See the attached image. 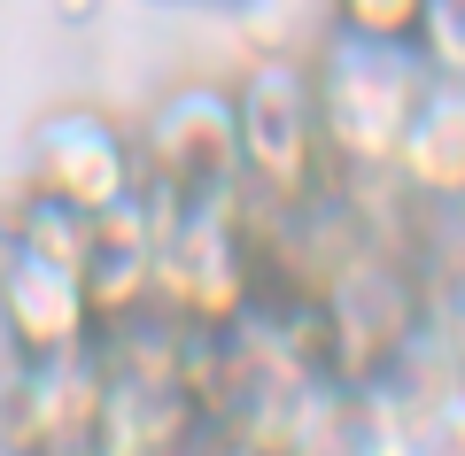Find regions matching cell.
<instances>
[{
    "label": "cell",
    "instance_id": "cell-1",
    "mask_svg": "<svg viewBox=\"0 0 465 456\" xmlns=\"http://www.w3.org/2000/svg\"><path fill=\"white\" fill-rule=\"evenodd\" d=\"M427 54L411 39H365L333 32L311 54V101H318V140L326 163L341 170H396L403 124H411L419 93H427Z\"/></svg>",
    "mask_w": 465,
    "mask_h": 456
},
{
    "label": "cell",
    "instance_id": "cell-2",
    "mask_svg": "<svg viewBox=\"0 0 465 456\" xmlns=\"http://www.w3.org/2000/svg\"><path fill=\"white\" fill-rule=\"evenodd\" d=\"M155 240V317L194 333H232L256 294V256L232 217V194H148Z\"/></svg>",
    "mask_w": 465,
    "mask_h": 456
},
{
    "label": "cell",
    "instance_id": "cell-3",
    "mask_svg": "<svg viewBox=\"0 0 465 456\" xmlns=\"http://www.w3.org/2000/svg\"><path fill=\"white\" fill-rule=\"evenodd\" d=\"M232 124H241V179L280 209H311L326 186V140H318V101L311 70L264 54L232 85Z\"/></svg>",
    "mask_w": 465,
    "mask_h": 456
},
{
    "label": "cell",
    "instance_id": "cell-4",
    "mask_svg": "<svg viewBox=\"0 0 465 456\" xmlns=\"http://www.w3.org/2000/svg\"><path fill=\"white\" fill-rule=\"evenodd\" d=\"M241 186V124L232 85L186 78L140 124V194H232Z\"/></svg>",
    "mask_w": 465,
    "mask_h": 456
},
{
    "label": "cell",
    "instance_id": "cell-5",
    "mask_svg": "<svg viewBox=\"0 0 465 456\" xmlns=\"http://www.w3.org/2000/svg\"><path fill=\"white\" fill-rule=\"evenodd\" d=\"M24 186L47 201H70V209L101 217L116 201L140 194V140L116 116L101 109H54L32 124V147H24Z\"/></svg>",
    "mask_w": 465,
    "mask_h": 456
},
{
    "label": "cell",
    "instance_id": "cell-6",
    "mask_svg": "<svg viewBox=\"0 0 465 456\" xmlns=\"http://www.w3.org/2000/svg\"><path fill=\"white\" fill-rule=\"evenodd\" d=\"M0 333L16 356H78L94 348V302H85L78 263H54L39 247L0 256Z\"/></svg>",
    "mask_w": 465,
    "mask_h": 456
},
{
    "label": "cell",
    "instance_id": "cell-7",
    "mask_svg": "<svg viewBox=\"0 0 465 456\" xmlns=\"http://www.w3.org/2000/svg\"><path fill=\"white\" fill-rule=\"evenodd\" d=\"M85 302H94V325H124V317L155 310V240H148V194L116 201L94 217V240L78 256Z\"/></svg>",
    "mask_w": 465,
    "mask_h": 456
},
{
    "label": "cell",
    "instance_id": "cell-8",
    "mask_svg": "<svg viewBox=\"0 0 465 456\" xmlns=\"http://www.w3.org/2000/svg\"><path fill=\"white\" fill-rule=\"evenodd\" d=\"M396 179L427 201H465V78H427L396 147Z\"/></svg>",
    "mask_w": 465,
    "mask_h": 456
},
{
    "label": "cell",
    "instance_id": "cell-9",
    "mask_svg": "<svg viewBox=\"0 0 465 456\" xmlns=\"http://www.w3.org/2000/svg\"><path fill=\"white\" fill-rule=\"evenodd\" d=\"M85 240H94V217L85 209L47 201V194H32V186L8 194V247H39V256H54V263H78Z\"/></svg>",
    "mask_w": 465,
    "mask_h": 456
},
{
    "label": "cell",
    "instance_id": "cell-10",
    "mask_svg": "<svg viewBox=\"0 0 465 456\" xmlns=\"http://www.w3.org/2000/svg\"><path fill=\"white\" fill-rule=\"evenodd\" d=\"M411 47L427 54L434 78H465V0H427V16H419Z\"/></svg>",
    "mask_w": 465,
    "mask_h": 456
},
{
    "label": "cell",
    "instance_id": "cell-11",
    "mask_svg": "<svg viewBox=\"0 0 465 456\" xmlns=\"http://www.w3.org/2000/svg\"><path fill=\"white\" fill-rule=\"evenodd\" d=\"M333 32H365V39H411L427 0H326Z\"/></svg>",
    "mask_w": 465,
    "mask_h": 456
},
{
    "label": "cell",
    "instance_id": "cell-12",
    "mask_svg": "<svg viewBox=\"0 0 465 456\" xmlns=\"http://www.w3.org/2000/svg\"><path fill=\"white\" fill-rule=\"evenodd\" d=\"M396 456H427V449H396Z\"/></svg>",
    "mask_w": 465,
    "mask_h": 456
}]
</instances>
